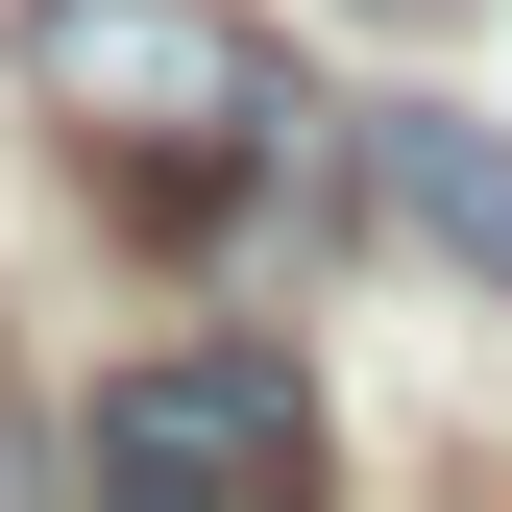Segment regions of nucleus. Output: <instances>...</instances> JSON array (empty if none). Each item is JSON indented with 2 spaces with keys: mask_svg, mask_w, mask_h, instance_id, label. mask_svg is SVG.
Returning <instances> with one entry per match:
<instances>
[{
  "mask_svg": "<svg viewBox=\"0 0 512 512\" xmlns=\"http://www.w3.org/2000/svg\"><path fill=\"white\" fill-rule=\"evenodd\" d=\"M391 25H415V0H391Z\"/></svg>",
  "mask_w": 512,
  "mask_h": 512,
  "instance_id": "4",
  "label": "nucleus"
},
{
  "mask_svg": "<svg viewBox=\"0 0 512 512\" xmlns=\"http://www.w3.org/2000/svg\"><path fill=\"white\" fill-rule=\"evenodd\" d=\"M342 147H366V196H391L439 269H464V293H512V147H488V122H439V98H366Z\"/></svg>",
  "mask_w": 512,
  "mask_h": 512,
  "instance_id": "3",
  "label": "nucleus"
},
{
  "mask_svg": "<svg viewBox=\"0 0 512 512\" xmlns=\"http://www.w3.org/2000/svg\"><path fill=\"white\" fill-rule=\"evenodd\" d=\"M25 98H49V147L122 171L171 244H220L244 196H269V147H293L244 0H25Z\"/></svg>",
  "mask_w": 512,
  "mask_h": 512,
  "instance_id": "1",
  "label": "nucleus"
},
{
  "mask_svg": "<svg viewBox=\"0 0 512 512\" xmlns=\"http://www.w3.org/2000/svg\"><path fill=\"white\" fill-rule=\"evenodd\" d=\"M98 488H317V391L269 342H147V366H98Z\"/></svg>",
  "mask_w": 512,
  "mask_h": 512,
  "instance_id": "2",
  "label": "nucleus"
}]
</instances>
